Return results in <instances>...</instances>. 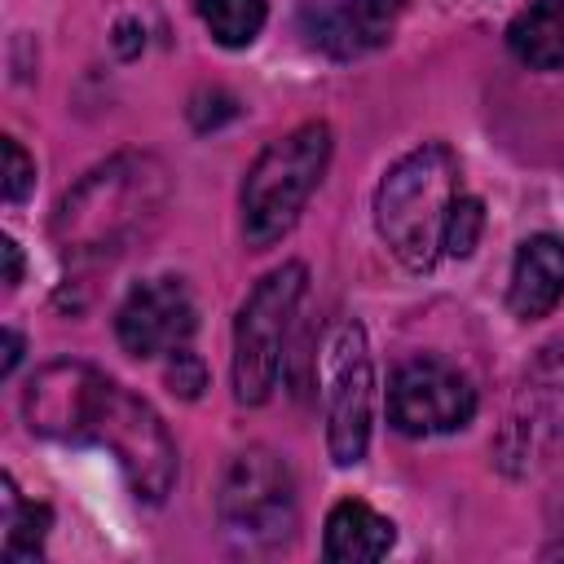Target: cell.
Masks as SVG:
<instances>
[{
  "label": "cell",
  "instance_id": "obj_8",
  "mask_svg": "<svg viewBox=\"0 0 564 564\" xmlns=\"http://www.w3.org/2000/svg\"><path fill=\"white\" fill-rule=\"evenodd\" d=\"M322 401H326V449L339 467L366 458L370 445V401H375V370L366 352V330L357 322H339L326 339L322 357Z\"/></svg>",
  "mask_w": 564,
  "mask_h": 564
},
{
  "label": "cell",
  "instance_id": "obj_5",
  "mask_svg": "<svg viewBox=\"0 0 564 564\" xmlns=\"http://www.w3.org/2000/svg\"><path fill=\"white\" fill-rule=\"evenodd\" d=\"M304 286L308 269L300 260H286L273 273H264L242 300L234 317V397L242 405H260L278 388L286 361V330L295 322Z\"/></svg>",
  "mask_w": 564,
  "mask_h": 564
},
{
  "label": "cell",
  "instance_id": "obj_10",
  "mask_svg": "<svg viewBox=\"0 0 564 564\" xmlns=\"http://www.w3.org/2000/svg\"><path fill=\"white\" fill-rule=\"evenodd\" d=\"M194 326H198L194 295L172 273L137 282L115 313V335L132 357H172L176 348L189 344Z\"/></svg>",
  "mask_w": 564,
  "mask_h": 564
},
{
  "label": "cell",
  "instance_id": "obj_12",
  "mask_svg": "<svg viewBox=\"0 0 564 564\" xmlns=\"http://www.w3.org/2000/svg\"><path fill=\"white\" fill-rule=\"evenodd\" d=\"M560 300H564V242L551 238V234H533V238L520 242V251H516L507 304H511L516 317L538 322V317H546Z\"/></svg>",
  "mask_w": 564,
  "mask_h": 564
},
{
  "label": "cell",
  "instance_id": "obj_7",
  "mask_svg": "<svg viewBox=\"0 0 564 564\" xmlns=\"http://www.w3.org/2000/svg\"><path fill=\"white\" fill-rule=\"evenodd\" d=\"M560 441H564V339L538 348V357L524 366L520 388H516V405L498 432L494 458L502 471L524 476Z\"/></svg>",
  "mask_w": 564,
  "mask_h": 564
},
{
  "label": "cell",
  "instance_id": "obj_4",
  "mask_svg": "<svg viewBox=\"0 0 564 564\" xmlns=\"http://www.w3.org/2000/svg\"><path fill=\"white\" fill-rule=\"evenodd\" d=\"M326 163H330L326 123H300L256 154L242 181V234L256 251L282 242L295 229L304 203L326 176Z\"/></svg>",
  "mask_w": 564,
  "mask_h": 564
},
{
  "label": "cell",
  "instance_id": "obj_18",
  "mask_svg": "<svg viewBox=\"0 0 564 564\" xmlns=\"http://www.w3.org/2000/svg\"><path fill=\"white\" fill-rule=\"evenodd\" d=\"M31 185H35V163L26 159V150L13 137H4V203L18 207L31 194Z\"/></svg>",
  "mask_w": 564,
  "mask_h": 564
},
{
  "label": "cell",
  "instance_id": "obj_6",
  "mask_svg": "<svg viewBox=\"0 0 564 564\" xmlns=\"http://www.w3.org/2000/svg\"><path fill=\"white\" fill-rule=\"evenodd\" d=\"M216 511H220L225 533L238 546L264 551V546L286 542L295 529V480L282 454L264 445L234 454V463L225 467L220 494H216Z\"/></svg>",
  "mask_w": 564,
  "mask_h": 564
},
{
  "label": "cell",
  "instance_id": "obj_17",
  "mask_svg": "<svg viewBox=\"0 0 564 564\" xmlns=\"http://www.w3.org/2000/svg\"><path fill=\"white\" fill-rule=\"evenodd\" d=\"M480 229H485V207H480V198L458 194V203H454V212H449V220H445V256H454V260L471 256L476 242H480Z\"/></svg>",
  "mask_w": 564,
  "mask_h": 564
},
{
  "label": "cell",
  "instance_id": "obj_3",
  "mask_svg": "<svg viewBox=\"0 0 564 564\" xmlns=\"http://www.w3.org/2000/svg\"><path fill=\"white\" fill-rule=\"evenodd\" d=\"M458 159L445 141L401 154L375 189V229L405 269H432L445 256V220L458 203Z\"/></svg>",
  "mask_w": 564,
  "mask_h": 564
},
{
  "label": "cell",
  "instance_id": "obj_21",
  "mask_svg": "<svg viewBox=\"0 0 564 564\" xmlns=\"http://www.w3.org/2000/svg\"><path fill=\"white\" fill-rule=\"evenodd\" d=\"M18 357H22V335H18V330H4V357H0V375H4V379L13 375Z\"/></svg>",
  "mask_w": 564,
  "mask_h": 564
},
{
  "label": "cell",
  "instance_id": "obj_15",
  "mask_svg": "<svg viewBox=\"0 0 564 564\" xmlns=\"http://www.w3.org/2000/svg\"><path fill=\"white\" fill-rule=\"evenodd\" d=\"M53 511L44 502H26L13 485V476H4V555L9 560H35L44 551Z\"/></svg>",
  "mask_w": 564,
  "mask_h": 564
},
{
  "label": "cell",
  "instance_id": "obj_19",
  "mask_svg": "<svg viewBox=\"0 0 564 564\" xmlns=\"http://www.w3.org/2000/svg\"><path fill=\"white\" fill-rule=\"evenodd\" d=\"M167 383H172V392H181V397H198V392H203V383H207V370H203V361L189 352V344L172 352V366H167Z\"/></svg>",
  "mask_w": 564,
  "mask_h": 564
},
{
  "label": "cell",
  "instance_id": "obj_20",
  "mask_svg": "<svg viewBox=\"0 0 564 564\" xmlns=\"http://www.w3.org/2000/svg\"><path fill=\"white\" fill-rule=\"evenodd\" d=\"M0 251H4V286H18L22 282V251H18V242L9 234L0 238Z\"/></svg>",
  "mask_w": 564,
  "mask_h": 564
},
{
  "label": "cell",
  "instance_id": "obj_9",
  "mask_svg": "<svg viewBox=\"0 0 564 564\" xmlns=\"http://www.w3.org/2000/svg\"><path fill=\"white\" fill-rule=\"evenodd\" d=\"M471 414H476L471 379L441 357H414L388 383V419L405 436H445L467 427Z\"/></svg>",
  "mask_w": 564,
  "mask_h": 564
},
{
  "label": "cell",
  "instance_id": "obj_2",
  "mask_svg": "<svg viewBox=\"0 0 564 564\" xmlns=\"http://www.w3.org/2000/svg\"><path fill=\"white\" fill-rule=\"evenodd\" d=\"M172 181L154 154H115L97 163L53 216L57 251L70 264H101L141 238L167 207Z\"/></svg>",
  "mask_w": 564,
  "mask_h": 564
},
{
  "label": "cell",
  "instance_id": "obj_13",
  "mask_svg": "<svg viewBox=\"0 0 564 564\" xmlns=\"http://www.w3.org/2000/svg\"><path fill=\"white\" fill-rule=\"evenodd\" d=\"M392 542H397V524L388 516H379L361 498H339L326 511L322 555L330 564H370V560H383L392 551Z\"/></svg>",
  "mask_w": 564,
  "mask_h": 564
},
{
  "label": "cell",
  "instance_id": "obj_16",
  "mask_svg": "<svg viewBox=\"0 0 564 564\" xmlns=\"http://www.w3.org/2000/svg\"><path fill=\"white\" fill-rule=\"evenodd\" d=\"M198 18L225 48H247L264 31L269 4L264 0H198Z\"/></svg>",
  "mask_w": 564,
  "mask_h": 564
},
{
  "label": "cell",
  "instance_id": "obj_11",
  "mask_svg": "<svg viewBox=\"0 0 564 564\" xmlns=\"http://www.w3.org/2000/svg\"><path fill=\"white\" fill-rule=\"evenodd\" d=\"M405 0H313L300 9V31L330 57H361L392 35Z\"/></svg>",
  "mask_w": 564,
  "mask_h": 564
},
{
  "label": "cell",
  "instance_id": "obj_14",
  "mask_svg": "<svg viewBox=\"0 0 564 564\" xmlns=\"http://www.w3.org/2000/svg\"><path fill=\"white\" fill-rule=\"evenodd\" d=\"M511 53L533 70L564 66V0H533L507 26Z\"/></svg>",
  "mask_w": 564,
  "mask_h": 564
},
{
  "label": "cell",
  "instance_id": "obj_1",
  "mask_svg": "<svg viewBox=\"0 0 564 564\" xmlns=\"http://www.w3.org/2000/svg\"><path fill=\"white\" fill-rule=\"evenodd\" d=\"M22 414L35 436L101 445L145 502H163L176 485V441L159 410L88 361H48L35 370L22 392Z\"/></svg>",
  "mask_w": 564,
  "mask_h": 564
}]
</instances>
